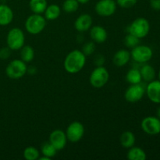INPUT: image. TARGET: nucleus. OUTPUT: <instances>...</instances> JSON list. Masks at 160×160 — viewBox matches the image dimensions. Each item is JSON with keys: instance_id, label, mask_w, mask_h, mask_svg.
<instances>
[{"instance_id": "23", "label": "nucleus", "mask_w": 160, "mask_h": 160, "mask_svg": "<svg viewBox=\"0 0 160 160\" xmlns=\"http://www.w3.org/2000/svg\"><path fill=\"white\" fill-rule=\"evenodd\" d=\"M126 80L131 84H140L142 81L140 70L135 68H132L129 70L128 73H127Z\"/></svg>"}, {"instance_id": "13", "label": "nucleus", "mask_w": 160, "mask_h": 160, "mask_svg": "<svg viewBox=\"0 0 160 160\" xmlns=\"http://www.w3.org/2000/svg\"><path fill=\"white\" fill-rule=\"evenodd\" d=\"M145 93L147 94L148 99L156 104H160V81L154 80L148 82L145 88Z\"/></svg>"}, {"instance_id": "18", "label": "nucleus", "mask_w": 160, "mask_h": 160, "mask_svg": "<svg viewBox=\"0 0 160 160\" xmlns=\"http://www.w3.org/2000/svg\"><path fill=\"white\" fill-rule=\"evenodd\" d=\"M120 144L122 146L125 148L129 149L131 147L134 146V144L136 142L135 135L131 131H125L120 136Z\"/></svg>"}, {"instance_id": "8", "label": "nucleus", "mask_w": 160, "mask_h": 160, "mask_svg": "<svg viewBox=\"0 0 160 160\" xmlns=\"http://www.w3.org/2000/svg\"><path fill=\"white\" fill-rule=\"evenodd\" d=\"M84 134V127L81 122L73 121L67 127L66 131L67 140L72 143H77L82 139Z\"/></svg>"}, {"instance_id": "2", "label": "nucleus", "mask_w": 160, "mask_h": 160, "mask_svg": "<svg viewBox=\"0 0 160 160\" xmlns=\"http://www.w3.org/2000/svg\"><path fill=\"white\" fill-rule=\"evenodd\" d=\"M46 19L42 14L34 13L29 16L25 22V29L31 34H40L45 28Z\"/></svg>"}, {"instance_id": "19", "label": "nucleus", "mask_w": 160, "mask_h": 160, "mask_svg": "<svg viewBox=\"0 0 160 160\" xmlns=\"http://www.w3.org/2000/svg\"><path fill=\"white\" fill-rule=\"evenodd\" d=\"M127 158L129 160H145L147 156L145 152L140 147L133 146L129 148Z\"/></svg>"}, {"instance_id": "34", "label": "nucleus", "mask_w": 160, "mask_h": 160, "mask_svg": "<svg viewBox=\"0 0 160 160\" xmlns=\"http://www.w3.org/2000/svg\"><path fill=\"white\" fill-rule=\"evenodd\" d=\"M89 1H90V0H78V2L80 4H86V3L88 2Z\"/></svg>"}, {"instance_id": "10", "label": "nucleus", "mask_w": 160, "mask_h": 160, "mask_svg": "<svg viewBox=\"0 0 160 160\" xmlns=\"http://www.w3.org/2000/svg\"><path fill=\"white\" fill-rule=\"evenodd\" d=\"M145 94V88L142 84H131L128 88L124 94V98L128 102H137L140 101Z\"/></svg>"}, {"instance_id": "4", "label": "nucleus", "mask_w": 160, "mask_h": 160, "mask_svg": "<svg viewBox=\"0 0 160 160\" xmlns=\"http://www.w3.org/2000/svg\"><path fill=\"white\" fill-rule=\"evenodd\" d=\"M6 43L11 50H20L25 43V35L23 31L19 28H12L7 34Z\"/></svg>"}, {"instance_id": "36", "label": "nucleus", "mask_w": 160, "mask_h": 160, "mask_svg": "<svg viewBox=\"0 0 160 160\" xmlns=\"http://www.w3.org/2000/svg\"><path fill=\"white\" fill-rule=\"evenodd\" d=\"M158 77H159V80L160 81V70H159V73H158Z\"/></svg>"}, {"instance_id": "15", "label": "nucleus", "mask_w": 160, "mask_h": 160, "mask_svg": "<svg viewBox=\"0 0 160 160\" xmlns=\"http://www.w3.org/2000/svg\"><path fill=\"white\" fill-rule=\"evenodd\" d=\"M90 36L95 43H104L108 37L107 31L103 27L96 25L90 28Z\"/></svg>"}, {"instance_id": "6", "label": "nucleus", "mask_w": 160, "mask_h": 160, "mask_svg": "<svg viewBox=\"0 0 160 160\" xmlns=\"http://www.w3.org/2000/svg\"><path fill=\"white\" fill-rule=\"evenodd\" d=\"M109 78V73L107 69L103 66L96 67L92 72L89 78V81L92 87L95 88H101L107 84Z\"/></svg>"}, {"instance_id": "20", "label": "nucleus", "mask_w": 160, "mask_h": 160, "mask_svg": "<svg viewBox=\"0 0 160 160\" xmlns=\"http://www.w3.org/2000/svg\"><path fill=\"white\" fill-rule=\"evenodd\" d=\"M45 18L48 20H55L59 17L61 14V9L56 4H51L47 6L44 12Z\"/></svg>"}, {"instance_id": "32", "label": "nucleus", "mask_w": 160, "mask_h": 160, "mask_svg": "<svg viewBox=\"0 0 160 160\" xmlns=\"http://www.w3.org/2000/svg\"><path fill=\"white\" fill-rule=\"evenodd\" d=\"M11 49L9 47H5L0 49V59H7L10 56Z\"/></svg>"}, {"instance_id": "30", "label": "nucleus", "mask_w": 160, "mask_h": 160, "mask_svg": "<svg viewBox=\"0 0 160 160\" xmlns=\"http://www.w3.org/2000/svg\"><path fill=\"white\" fill-rule=\"evenodd\" d=\"M117 4L121 8L129 9L135 6L138 2V0H117Z\"/></svg>"}, {"instance_id": "21", "label": "nucleus", "mask_w": 160, "mask_h": 160, "mask_svg": "<svg viewBox=\"0 0 160 160\" xmlns=\"http://www.w3.org/2000/svg\"><path fill=\"white\" fill-rule=\"evenodd\" d=\"M48 6L47 0H30L29 7L34 13L42 14Z\"/></svg>"}, {"instance_id": "3", "label": "nucleus", "mask_w": 160, "mask_h": 160, "mask_svg": "<svg viewBox=\"0 0 160 160\" xmlns=\"http://www.w3.org/2000/svg\"><path fill=\"white\" fill-rule=\"evenodd\" d=\"M150 31V23L147 19L138 17L135 19L128 28V32L138 38H144Z\"/></svg>"}, {"instance_id": "28", "label": "nucleus", "mask_w": 160, "mask_h": 160, "mask_svg": "<svg viewBox=\"0 0 160 160\" xmlns=\"http://www.w3.org/2000/svg\"><path fill=\"white\" fill-rule=\"evenodd\" d=\"M123 42H124L125 46L132 49L133 48H134V47H136L137 45H139L140 38H137L136 36L128 33L126 35V37L124 38Z\"/></svg>"}, {"instance_id": "33", "label": "nucleus", "mask_w": 160, "mask_h": 160, "mask_svg": "<svg viewBox=\"0 0 160 160\" xmlns=\"http://www.w3.org/2000/svg\"><path fill=\"white\" fill-rule=\"evenodd\" d=\"M150 6L155 11H160V0H149Z\"/></svg>"}, {"instance_id": "31", "label": "nucleus", "mask_w": 160, "mask_h": 160, "mask_svg": "<svg viewBox=\"0 0 160 160\" xmlns=\"http://www.w3.org/2000/svg\"><path fill=\"white\" fill-rule=\"evenodd\" d=\"M105 61H106V59H105L104 56L102 54H97L94 57V63H95L96 67H102V66H103V64L105 63Z\"/></svg>"}, {"instance_id": "17", "label": "nucleus", "mask_w": 160, "mask_h": 160, "mask_svg": "<svg viewBox=\"0 0 160 160\" xmlns=\"http://www.w3.org/2000/svg\"><path fill=\"white\" fill-rule=\"evenodd\" d=\"M13 20V12L9 6L6 5H0V25H9Z\"/></svg>"}, {"instance_id": "25", "label": "nucleus", "mask_w": 160, "mask_h": 160, "mask_svg": "<svg viewBox=\"0 0 160 160\" xmlns=\"http://www.w3.org/2000/svg\"><path fill=\"white\" fill-rule=\"evenodd\" d=\"M41 151H42V153L43 156H46V157L49 158V159L55 157L58 152L57 150L55 148V147L53 146L49 142H45V143L42 145Z\"/></svg>"}, {"instance_id": "7", "label": "nucleus", "mask_w": 160, "mask_h": 160, "mask_svg": "<svg viewBox=\"0 0 160 160\" xmlns=\"http://www.w3.org/2000/svg\"><path fill=\"white\" fill-rule=\"evenodd\" d=\"M131 58L139 63H145L152 58L153 52L149 46L137 45L131 52Z\"/></svg>"}, {"instance_id": "1", "label": "nucleus", "mask_w": 160, "mask_h": 160, "mask_svg": "<svg viewBox=\"0 0 160 160\" xmlns=\"http://www.w3.org/2000/svg\"><path fill=\"white\" fill-rule=\"evenodd\" d=\"M86 63V56L82 51L75 49L67 54L64 59L63 67L69 73H77L84 68Z\"/></svg>"}, {"instance_id": "11", "label": "nucleus", "mask_w": 160, "mask_h": 160, "mask_svg": "<svg viewBox=\"0 0 160 160\" xmlns=\"http://www.w3.org/2000/svg\"><path fill=\"white\" fill-rule=\"evenodd\" d=\"M142 131L148 135H157L160 133V119L157 117H147L141 123Z\"/></svg>"}, {"instance_id": "9", "label": "nucleus", "mask_w": 160, "mask_h": 160, "mask_svg": "<svg viewBox=\"0 0 160 160\" xmlns=\"http://www.w3.org/2000/svg\"><path fill=\"white\" fill-rule=\"evenodd\" d=\"M117 4L115 0H99L95 6V10L101 17H110L115 13Z\"/></svg>"}, {"instance_id": "22", "label": "nucleus", "mask_w": 160, "mask_h": 160, "mask_svg": "<svg viewBox=\"0 0 160 160\" xmlns=\"http://www.w3.org/2000/svg\"><path fill=\"white\" fill-rule=\"evenodd\" d=\"M141 74H142V80H144L146 82H151L154 81L156 78V70L149 64H145L141 68L140 70Z\"/></svg>"}, {"instance_id": "24", "label": "nucleus", "mask_w": 160, "mask_h": 160, "mask_svg": "<svg viewBox=\"0 0 160 160\" xmlns=\"http://www.w3.org/2000/svg\"><path fill=\"white\" fill-rule=\"evenodd\" d=\"M34 58V50L30 45H23L20 48V59L27 62H30Z\"/></svg>"}, {"instance_id": "12", "label": "nucleus", "mask_w": 160, "mask_h": 160, "mask_svg": "<svg viewBox=\"0 0 160 160\" xmlns=\"http://www.w3.org/2000/svg\"><path fill=\"white\" fill-rule=\"evenodd\" d=\"M49 142L55 147L57 151H60L65 148L67 143L66 133L59 129L53 131L49 135Z\"/></svg>"}, {"instance_id": "29", "label": "nucleus", "mask_w": 160, "mask_h": 160, "mask_svg": "<svg viewBox=\"0 0 160 160\" xmlns=\"http://www.w3.org/2000/svg\"><path fill=\"white\" fill-rule=\"evenodd\" d=\"M95 50V44L94 42H88L85 43L83 46L82 52L86 56H91L93 54Z\"/></svg>"}, {"instance_id": "35", "label": "nucleus", "mask_w": 160, "mask_h": 160, "mask_svg": "<svg viewBox=\"0 0 160 160\" xmlns=\"http://www.w3.org/2000/svg\"><path fill=\"white\" fill-rule=\"evenodd\" d=\"M156 116H157L158 118L160 119V106L157 109V111H156Z\"/></svg>"}, {"instance_id": "27", "label": "nucleus", "mask_w": 160, "mask_h": 160, "mask_svg": "<svg viewBox=\"0 0 160 160\" xmlns=\"http://www.w3.org/2000/svg\"><path fill=\"white\" fill-rule=\"evenodd\" d=\"M23 157L27 160H37L38 159L40 153L38 150L33 146H28L23 150Z\"/></svg>"}, {"instance_id": "14", "label": "nucleus", "mask_w": 160, "mask_h": 160, "mask_svg": "<svg viewBox=\"0 0 160 160\" xmlns=\"http://www.w3.org/2000/svg\"><path fill=\"white\" fill-rule=\"evenodd\" d=\"M93 19L90 14L83 13L76 19L74 22V28L79 32H85L90 30L92 27Z\"/></svg>"}, {"instance_id": "5", "label": "nucleus", "mask_w": 160, "mask_h": 160, "mask_svg": "<svg viewBox=\"0 0 160 160\" xmlns=\"http://www.w3.org/2000/svg\"><path fill=\"white\" fill-rule=\"evenodd\" d=\"M28 72L26 62L22 59H13L7 65L6 73L10 79H20L23 78Z\"/></svg>"}, {"instance_id": "16", "label": "nucleus", "mask_w": 160, "mask_h": 160, "mask_svg": "<svg viewBox=\"0 0 160 160\" xmlns=\"http://www.w3.org/2000/svg\"><path fill=\"white\" fill-rule=\"evenodd\" d=\"M131 52L127 49H120L114 54L112 62L114 65L118 67H122L127 65L131 60Z\"/></svg>"}, {"instance_id": "26", "label": "nucleus", "mask_w": 160, "mask_h": 160, "mask_svg": "<svg viewBox=\"0 0 160 160\" xmlns=\"http://www.w3.org/2000/svg\"><path fill=\"white\" fill-rule=\"evenodd\" d=\"M79 5L78 0H65L62 3V9L67 13H72L78 10Z\"/></svg>"}]
</instances>
